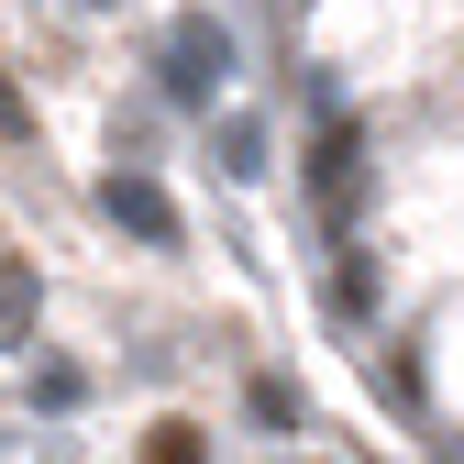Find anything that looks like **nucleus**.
<instances>
[{
	"instance_id": "nucleus-1",
	"label": "nucleus",
	"mask_w": 464,
	"mask_h": 464,
	"mask_svg": "<svg viewBox=\"0 0 464 464\" xmlns=\"http://www.w3.org/2000/svg\"><path fill=\"white\" fill-rule=\"evenodd\" d=\"M155 78H166V100H178V111H210V89L232 78V34H221L210 12H178V23H166Z\"/></svg>"
},
{
	"instance_id": "nucleus-2",
	"label": "nucleus",
	"mask_w": 464,
	"mask_h": 464,
	"mask_svg": "<svg viewBox=\"0 0 464 464\" xmlns=\"http://www.w3.org/2000/svg\"><path fill=\"white\" fill-rule=\"evenodd\" d=\"M100 210L122 221L133 244H155V255H166V244H178V232H188V221H178V199H166V188L144 178V166H111V178H100Z\"/></svg>"
},
{
	"instance_id": "nucleus-3",
	"label": "nucleus",
	"mask_w": 464,
	"mask_h": 464,
	"mask_svg": "<svg viewBox=\"0 0 464 464\" xmlns=\"http://www.w3.org/2000/svg\"><path fill=\"white\" fill-rule=\"evenodd\" d=\"M310 188H321V210H332V221H354V210H365V133H354V122H321Z\"/></svg>"
},
{
	"instance_id": "nucleus-4",
	"label": "nucleus",
	"mask_w": 464,
	"mask_h": 464,
	"mask_svg": "<svg viewBox=\"0 0 464 464\" xmlns=\"http://www.w3.org/2000/svg\"><path fill=\"white\" fill-rule=\"evenodd\" d=\"M221 178H232V188L266 178V122H255V111H221Z\"/></svg>"
},
{
	"instance_id": "nucleus-5",
	"label": "nucleus",
	"mask_w": 464,
	"mask_h": 464,
	"mask_svg": "<svg viewBox=\"0 0 464 464\" xmlns=\"http://www.w3.org/2000/svg\"><path fill=\"white\" fill-rule=\"evenodd\" d=\"M244 410H255L266 431H299V420H310V398L287 387V376H255V387H244Z\"/></svg>"
},
{
	"instance_id": "nucleus-6",
	"label": "nucleus",
	"mask_w": 464,
	"mask_h": 464,
	"mask_svg": "<svg viewBox=\"0 0 464 464\" xmlns=\"http://www.w3.org/2000/svg\"><path fill=\"white\" fill-rule=\"evenodd\" d=\"M332 299L354 310V321L376 310V255H365V244H343V266H332Z\"/></svg>"
},
{
	"instance_id": "nucleus-7",
	"label": "nucleus",
	"mask_w": 464,
	"mask_h": 464,
	"mask_svg": "<svg viewBox=\"0 0 464 464\" xmlns=\"http://www.w3.org/2000/svg\"><path fill=\"white\" fill-rule=\"evenodd\" d=\"M34 332V266H0V343Z\"/></svg>"
},
{
	"instance_id": "nucleus-8",
	"label": "nucleus",
	"mask_w": 464,
	"mask_h": 464,
	"mask_svg": "<svg viewBox=\"0 0 464 464\" xmlns=\"http://www.w3.org/2000/svg\"><path fill=\"white\" fill-rule=\"evenodd\" d=\"M144 464H210V453H199V431H188V420H166V431L144 442Z\"/></svg>"
},
{
	"instance_id": "nucleus-9",
	"label": "nucleus",
	"mask_w": 464,
	"mask_h": 464,
	"mask_svg": "<svg viewBox=\"0 0 464 464\" xmlns=\"http://www.w3.org/2000/svg\"><path fill=\"white\" fill-rule=\"evenodd\" d=\"M78 387H89L78 365H44V376H34V398H44V410H78Z\"/></svg>"
},
{
	"instance_id": "nucleus-10",
	"label": "nucleus",
	"mask_w": 464,
	"mask_h": 464,
	"mask_svg": "<svg viewBox=\"0 0 464 464\" xmlns=\"http://www.w3.org/2000/svg\"><path fill=\"white\" fill-rule=\"evenodd\" d=\"M78 12H111V0H78Z\"/></svg>"
},
{
	"instance_id": "nucleus-11",
	"label": "nucleus",
	"mask_w": 464,
	"mask_h": 464,
	"mask_svg": "<svg viewBox=\"0 0 464 464\" xmlns=\"http://www.w3.org/2000/svg\"><path fill=\"white\" fill-rule=\"evenodd\" d=\"M442 464H464V453H442Z\"/></svg>"
}]
</instances>
